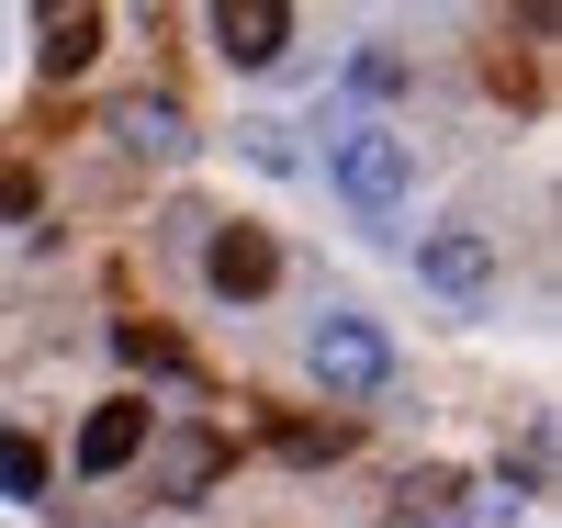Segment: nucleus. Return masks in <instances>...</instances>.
Returning <instances> with one entry per match:
<instances>
[{
    "instance_id": "f257e3e1",
    "label": "nucleus",
    "mask_w": 562,
    "mask_h": 528,
    "mask_svg": "<svg viewBox=\"0 0 562 528\" xmlns=\"http://www.w3.org/2000/svg\"><path fill=\"white\" fill-rule=\"evenodd\" d=\"M304 360H315V382H326V394H349V405H360V394H383V382H394V338H383L371 315H326Z\"/></svg>"
},
{
    "instance_id": "f03ea898",
    "label": "nucleus",
    "mask_w": 562,
    "mask_h": 528,
    "mask_svg": "<svg viewBox=\"0 0 562 528\" xmlns=\"http://www.w3.org/2000/svg\"><path fill=\"white\" fill-rule=\"evenodd\" d=\"M338 191L360 214H394L405 203V135H383V124H360L349 147H338Z\"/></svg>"
},
{
    "instance_id": "7ed1b4c3",
    "label": "nucleus",
    "mask_w": 562,
    "mask_h": 528,
    "mask_svg": "<svg viewBox=\"0 0 562 528\" xmlns=\"http://www.w3.org/2000/svg\"><path fill=\"white\" fill-rule=\"evenodd\" d=\"M214 45H225V68H270L281 45H293V12H281V0H225Z\"/></svg>"
},
{
    "instance_id": "20e7f679",
    "label": "nucleus",
    "mask_w": 562,
    "mask_h": 528,
    "mask_svg": "<svg viewBox=\"0 0 562 528\" xmlns=\"http://www.w3.org/2000/svg\"><path fill=\"white\" fill-rule=\"evenodd\" d=\"M203 270H214V293H225V304H248V293H270V281H281V248H270L259 225H225L214 248H203Z\"/></svg>"
},
{
    "instance_id": "39448f33",
    "label": "nucleus",
    "mask_w": 562,
    "mask_h": 528,
    "mask_svg": "<svg viewBox=\"0 0 562 528\" xmlns=\"http://www.w3.org/2000/svg\"><path fill=\"white\" fill-rule=\"evenodd\" d=\"M113 147H135V158H180V147H192V113H180L169 90H135V102H113Z\"/></svg>"
},
{
    "instance_id": "423d86ee",
    "label": "nucleus",
    "mask_w": 562,
    "mask_h": 528,
    "mask_svg": "<svg viewBox=\"0 0 562 528\" xmlns=\"http://www.w3.org/2000/svg\"><path fill=\"white\" fill-rule=\"evenodd\" d=\"M34 34H45V45H34V57H45V79H79L90 57H102V12H90V0H79V12H45Z\"/></svg>"
},
{
    "instance_id": "0eeeda50",
    "label": "nucleus",
    "mask_w": 562,
    "mask_h": 528,
    "mask_svg": "<svg viewBox=\"0 0 562 528\" xmlns=\"http://www.w3.org/2000/svg\"><path fill=\"white\" fill-rule=\"evenodd\" d=\"M135 450H147V405H102L79 427V472H124Z\"/></svg>"
},
{
    "instance_id": "6e6552de",
    "label": "nucleus",
    "mask_w": 562,
    "mask_h": 528,
    "mask_svg": "<svg viewBox=\"0 0 562 528\" xmlns=\"http://www.w3.org/2000/svg\"><path fill=\"white\" fill-rule=\"evenodd\" d=\"M428 281H439V293H484L495 248H484V236H428Z\"/></svg>"
},
{
    "instance_id": "1a4fd4ad",
    "label": "nucleus",
    "mask_w": 562,
    "mask_h": 528,
    "mask_svg": "<svg viewBox=\"0 0 562 528\" xmlns=\"http://www.w3.org/2000/svg\"><path fill=\"white\" fill-rule=\"evenodd\" d=\"M270 450H281V461H338V450H349V427H338V416H326V427H315V416H281V427H270Z\"/></svg>"
},
{
    "instance_id": "9d476101",
    "label": "nucleus",
    "mask_w": 562,
    "mask_h": 528,
    "mask_svg": "<svg viewBox=\"0 0 562 528\" xmlns=\"http://www.w3.org/2000/svg\"><path fill=\"white\" fill-rule=\"evenodd\" d=\"M405 528H461V484L450 472H416L405 484Z\"/></svg>"
},
{
    "instance_id": "9b49d317",
    "label": "nucleus",
    "mask_w": 562,
    "mask_h": 528,
    "mask_svg": "<svg viewBox=\"0 0 562 528\" xmlns=\"http://www.w3.org/2000/svg\"><path fill=\"white\" fill-rule=\"evenodd\" d=\"M0 495H23V506L45 495V450L23 439V427H0Z\"/></svg>"
},
{
    "instance_id": "f8f14e48",
    "label": "nucleus",
    "mask_w": 562,
    "mask_h": 528,
    "mask_svg": "<svg viewBox=\"0 0 562 528\" xmlns=\"http://www.w3.org/2000/svg\"><path fill=\"white\" fill-rule=\"evenodd\" d=\"M113 349H124L135 371H192V360H180V338H169V326H113Z\"/></svg>"
},
{
    "instance_id": "ddd939ff",
    "label": "nucleus",
    "mask_w": 562,
    "mask_h": 528,
    "mask_svg": "<svg viewBox=\"0 0 562 528\" xmlns=\"http://www.w3.org/2000/svg\"><path fill=\"white\" fill-rule=\"evenodd\" d=\"M0 214H34V180L23 169H0Z\"/></svg>"
}]
</instances>
